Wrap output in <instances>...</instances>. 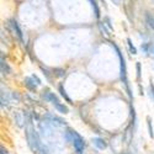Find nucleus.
Listing matches in <instances>:
<instances>
[{"label":"nucleus","mask_w":154,"mask_h":154,"mask_svg":"<svg viewBox=\"0 0 154 154\" xmlns=\"http://www.w3.org/2000/svg\"><path fill=\"white\" fill-rule=\"evenodd\" d=\"M32 78H33V80L36 82V84H37V85H41V80H40V78H38V76H37V75L32 74Z\"/></svg>","instance_id":"a211bd4d"},{"label":"nucleus","mask_w":154,"mask_h":154,"mask_svg":"<svg viewBox=\"0 0 154 154\" xmlns=\"http://www.w3.org/2000/svg\"><path fill=\"white\" fill-rule=\"evenodd\" d=\"M93 144H94L97 149H101V150H104V149L107 147V143H106L102 138H94V139H93Z\"/></svg>","instance_id":"0eeeda50"},{"label":"nucleus","mask_w":154,"mask_h":154,"mask_svg":"<svg viewBox=\"0 0 154 154\" xmlns=\"http://www.w3.org/2000/svg\"><path fill=\"white\" fill-rule=\"evenodd\" d=\"M127 46H128V49H130V52L132 54H137V48L133 46L131 38H127Z\"/></svg>","instance_id":"f8f14e48"},{"label":"nucleus","mask_w":154,"mask_h":154,"mask_svg":"<svg viewBox=\"0 0 154 154\" xmlns=\"http://www.w3.org/2000/svg\"><path fill=\"white\" fill-rule=\"evenodd\" d=\"M15 115H16V122H17V125L20 127H22L23 126V122H25V116H22L21 112H16Z\"/></svg>","instance_id":"4468645a"},{"label":"nucleus","mask_w":154,"mask_h":154,"mask_svg":"<svg viewBox=\"0 0 154 154\" xmlns=\"http://www.w3.org/2000/svg\"><path fill=\"white\" fill-rule=\"evenodd\" d=\"M150 53L154 56V43H150Z\"/></svg>","instance_id":"aec40b11"},{"label":"nucleus","mask_w":154,"mask_h":154,"mask_svg":"<svg viewBox=\"0 0 154 154\" xmlns=\"http://www.w3.org/2000/svg\"><path fill=\"white\" fill-rule=\"evenodd\" d=\"M53 74H56V76L60 78V76H64V70L60 68H54L53 69Z\"/></svg>","instance_id":"dca6fc26"},{"label":"nucleus","mask_w":154,"mask_h":154,"mask_svg":"<svg viewBox=\"0 0 154 154\" xmlns=\"http://www.w3.org/2000/svg\"><path fill=\"white\" fill-rule=\"evenodd\" d=\"M112 2H113L115 4H116V5H119V4H120V2H121V0H112Z\"/></svg>","instance_id":"412c9836"},{"label":"nucleus","mask_w":154,"mask_h":154,"mask_svg":"<svg viewBox=\"0 0 154 154\" xmlns=\"http://www.w3.org/2000/svg\"><path fill=\"white\" fill-rule=\"evenodd\" d=\"M113 48L116 49L117 52V56L120 58V70H121V80L123 82V84L126 85V89H127V93H128V96L132 99V93H131V89H130V85H128V79H127V68H126V60L121 53V51L119 49V47L116 45H113Z\"/></svg>","instance_id":"f03ea898"},{"label":"nucleus","mask_w":154,"mask_h":154,"mask_svg":"<svg viewBox=\"0 0 154 154\" xmlns=\"http://www.w3.org/2000/svg\"><path fill=\"white\" fill-rule=\"evenodd\" d=\"M23 84H25V86H26L29 90H31V91H36V88L38 86V85L35 83V80H33L32 76H26V78L23 79Z\"/></svg>","instance_id":"39448f33"},{"label":"nucleus","mask_w":154,"mask_h":154,"mask_svg":"<svg viewBox=\"0 0 154 154\" xmlns=\"http://www.w3.org/2000/svg\"><path fill=\"white\" fill-rule=\"evenodd\" d=\"M89 2H90L91 8H93V10H94L95 17L99 19V17H100V9H99V5H97V3H96V0H89Z\"/></svg>","instance_id":"6e6552de"},{"label":"nucleus","mask_w":154,"mask_h":154,"mask_svg":"<svg viewBox=\"0 0 154 154\" xmlns=\"http://www.w3.org/2000/svg\"><path fill=\"white\" fill-rule=\"evenodd\" d=\"M140 51H142V53H144L146 56H149V53H150V43H142V46H140Z\"/></svg>","instance_id":"9d476101"},{"label":"nucleus","mask_w":154,"mask_h":154,"mask_svg":"<svg viewBox=\"0 0 154 154\" xmlns=\"http://www.w3.org/2000/svg\"><path fill=\"white\" fill-rule=\"evenodd\" d=\"M10 26H11V29H12V31H14L15 33H16V36L20 38L21 41H23V36H22V31H21V29H20V26H19V23L15 21V20H10Z\"/></svg>","instance_id":"423d86ee"},{"label":"nucleus","mask_w":154,"mask_h":154,"mask_svg":"<svg viewBox=\"0 0 154 154\" xmlns=\"http://www.w3.org/2000/svg\"><path fill=\"white\" fill-rule=\"evenodd\" d=\"M136 69H137V80H140V76H142V72H140V63L136 64Z\"/></svg>","instance_id":"f3484780"},{"label":"nucleus","mask_w":154,"mask_h":154,"mask_svg":"<svg viewBox=\"0 0 154 154\" xmlns=\"http://www.w3.org/2000/svg\"><path fill=\"white\" fill-rule=\"evenodd\" d=\"M2 72H3V74H10L11 73V69L9 68L6 62H4V58H2Z\"/></svg>","instance_id":"ddd939ff"},{"label":"nucleus","mask_w":154,"mask_h":154,"mask_svg":"<svg viewBox=\"0 0 154 154\" xmlns=\"http://www.w3.org/2000/svg\"><path fill=\"white\" fill-rule=\"evenodd\" d=\"M147 125H148V132H149L150 138H154V131H153V127H152V121H150V117H147Z\"/></svg>","instance_id":"2eb2a0df"},{"label":"nucleus","mask_w":154,"mask_h":154,"mask_svg":"<svg viewBox=\"0 0 154 154\" xmlns=\"http://www.w3.org/2000/svg\"><path fill=\"white\" fill-rule=\"evenodd\" d=\"M26 138H27L29 147L33 150V153L37 152L38 148H40V139H38V136L35 131V128L31 125L26 128Z\"/></svg>","instance_id":"7ed1b4c3"},{"label":"nucleus","mask_w":154,"mask_h":154,"mask_svg":"<svg viewBox=\"0 0 154 154\" xmlns=\"http://www.w3.org/2000/svg\"><path fill=\"white\" fill-rule=\"evenodd\" d=\"M146 22L148 23V26H149L150 29L154 30V17L149 14V12H147V14H146Z\"/></svg>","instance_id":"1a4fd4ad"},{"label":"nucleus","mask_w":154,"mask_h":154,"mask_svg":"<svg viewBox=\"0 0 154 154\" xmlns=\"http://www.w3.org/2000/svg\"><path fill=\"white\" fill-rule=\"evenodd\" d=\"M149 89H150V96H152V99L154 100V84H153V83H150Z\"/></svg>","instance_id":"6ab92c4d"},{"label":"nucleus","mask_w":154,"mask_h":154,"mask_svg":"<svg viewBox=\"0 0 154 154\" xmlns=\"http://www.w3.org/2000/svg\"><path fill=\"white\" fill-rule=\"evenodd\" d=\"M72 131H73V130H72ZM73 136H74L73 146H74L75 153H76V154H83V153H84V148H85V143H84L83 137H82L78 132H75V131H73Z\"/></svg>","instance_id":"20e7f679"},{"label":"nucleus","mask_w":154,"mask_h":154,"mask_svg":"<svg viewBox=\"0 0 154 154\" xmlns=\"http://www.w3.org/2000/svg\"><path fill=\"white\" fill-rule=\"evenodd\" d=\"M43 99L46 100V101H48V102H51V104H52L53 106H54V109L58 111V112H60V113H68L69 112V110H68V107L64 105V104H62L60 102V100L58 99V96L54 94V93H51V91H43Z\"/></svg>","instance_id":"f257e3e1"},{"label":"nucleus","mask_w":154,"mask_h":154,"mask_svg":"<svg viewBox=\"0 0 154 154\" xmlns=\"http://www.w3.org/2000/svg\"><path fill=\"white\" fill-rule=\"evenodd\" d=\"M58 89H59V93H60V95H62V96H63L64 99H66V101H67V102H69V104H70V102H72V100H70V97H69V96L67 95L66 90H64V86H63V85L60 84Z\"/></svg>","instance_id":"9b49d317"}]
</instances>
